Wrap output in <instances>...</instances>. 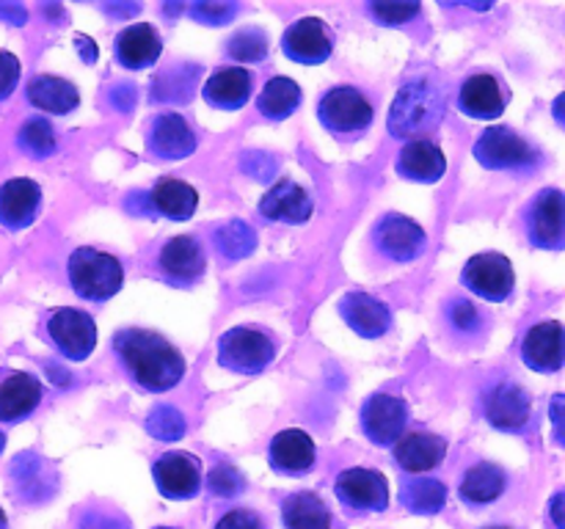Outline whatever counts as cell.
Listing matches in <instances>:
<instances>
[{"label":"cell","instance_id":"1","mask_svg":"<svg viewBox=\"0 0 565 529\" xmlns=\"http://www.w3.org/2000/svg\"><path fill=\"white\" fill-rule=\"evenodd\" d=\"M114 353L119 358L127 378L143 391L163 395L174 389L185 375V358L182 353L163 339L160 334L147 328H125L114 336Z\"/></svg>","mask_w":565,"mask_h":529},{"label":"cell","instance_id":"2","mask_svg":"<svg viewBox=\"0 0 565 529\" xmlns=\"http://www.w3.org/2000/svg\"><path fill=\"white\" fill-rule=\"evenodd\" d=\"M445 116V97L439 88L425 77L406 83L395 97L390 110V132L395 138L417 141L419 136L434 130Z\"/></svg>","mask_w":565,"mask_h":529},{"label":"cell","instance_id":"3","mask_svg":"<svg viewBox=\"0 0 565 529\" xmlns=\"http://www.w3.org/2000/svg\"><path fill=\"white\" fill-rule=\"evenodd\" d=\"M66 273H70V284L83 301L103 303L114 298L125 284V268L119 259L99 248L83 246L75 248L66 262Z\"/></svg>","mask_w":565,"mask_h":529},{"label":"cell","instance_id":"4","mask_svg":"<svg viewBox=\"0 0 565 529\" xmlns=\"http://www.w3.org/2000/svg\"><path fill=\"white\" fill-rule=\"evenodd\" d=\"M276 358V342L257 325H235L218 339V364L235 375H259Z\"/></svg>","mask_w":565,"mask_h":529},{"label":"cell","instance_id":"5","mask_svg":"<svg viewBox=\"0 0 565 529\" xmlns=\"http://www.w3.org/2000/svg\"><path fill=\"white\" fill-rule=\"evenodd\" d=\"M373 251L392 264H408L428 248V235L414 218L403 213H386L375 220L370 231Z\"/></svg>","mask_w":565,"mask_h":529},{"label":"cell","instance_id":"6","mask_svg":"<svg viewBox=\"0 0 565 529\" xmlns=\"http://www.w3.org/2000/svg\"><path fill=\"white\" fill-rule=\"evenodd\" d=\"M318 119L331 136L356 138L373 125V105L359 88L334 86L320 97Z\"/></svg>","mask_w":565,"mask_h":529},{"label":"cell","instance_id":"7","mask_svg":"<svg viewBox=\"0 0 565 529\" xmlns=\"http://www.w3.org/2000/svg\"><path fill=\"white\" fill-rule=\"evenodd\" d=\"M475 160L491 171H530L539 163V152L527 138L511 127H489L472 147Z\"/></svg>","mask_w":565,"mask_h":529},{"label":"cell","instance_id":"8","mask_svg":"<svg viewBox=\"0 0 565 529\" xmlns=\"http://www.w3.org/2000/svg\"><path fill=\"white\" fill-rule=\"evenodd\" d=\"M461 281L469 292L491 303H502L511 298L513 287H516V273L505 253L500 251H483L475 253L461 270Z\"/></svg>","mask_w":565,"mask_h":529},{"label":"cell","instance_id":"9","mask_svg":"<svg viewBox=\"0 0 565 529\" xmlns=\"http://www.w3.org/2000/svg\"><path fill=\"white\" fill-rule=\"evenodd\" d=\"M47 339L70 361H86L97 347V323L81 309H55L47 317Z\"/></svg>","mask_w":565,"mask_h":529},{"label":"cell","instance_id":"10","mask_svg":"<svg viewBox=\"0 0 565 529\" xmlns=\"http://www.w3.org/2000/svg\"><path fill=\"white\" fill-rule=\"evenodd\" d=\"M483 413L491 428L502 433H524L533 422V400L513 380H500L483 395Z\"/></svg>","mask_w":565,"mask_h":529},{"label":"cell","instance_id":"11","mask_svg":"<svg viewBox=\"0 0 565 529\" xmlns=\"http://www.w3.org/2000/svg\"><path fill=\"white\" fill-rule=\"evenodd\" d=\"M408 406L403 397L395 395H373L364 400L359 411V424L367 441L375 446H395L403 439L408 424Z\"/></svg>","mask_w":565,"mask_h":529},{"label":"cell","instance_id":"12","mask_svg":"<svg viewBox=\"0 0 565 529\" xmlns=\"http://www.w3.org/2000/svg\"><path fill=\"white\" fill-rule=\"evenodd\" d=\"M561 187H544L524 209V229L530 242L546 251H561L565 242V213Z\"/></svg>","mask_w":565,"mask_h":529},{"label":"cell","instance_id":"13","mask_svg":"<svg viewBox=\"0 0 565 529\" xmlns=\"http://www.w3.org/2000/svg\"><path fill=\"white\" fill-rule=\"evenodd\" d=\"M334 494L351 512H384L390 507V483L375 468H345Z\"/></svg>","mask_w":565,"mask_h":529},{"label":"cell","instance_id":"14","mask_svg":"<svg viewBox=\"0 0 565 529\" xmlns=\"http://www.w3.org/2000/svg\"><path fill=\"white\" fill-rule=\"evenodd\" d=\"M204 270H207V257H204L202 242L193 235L171 237L160 248L158 273L171 287H193L202 279Z\"/></svg>","mask_w":565,"mask_h":529},{"label":"cell","instance_id":"15","mask_svg":"<svg viewBox=\"0 0 565 529\" xmlns=\"http://www.w3.org/2000/svg\"><path fill=\"white\" fill-rule=\"evenodd\" d=\"M281 50L296 64H323L334 53V33L318 17H303L287 28Z\"/></svg>","mask_w":565,"mask_h":529},{"label":"cell","instance_id":"16","mask_svg":"<svg viewBox=\"0 0 565 529\" xmlns=\"http://www.w3.org/2000/svg\"><path fill=\"white\" fill-rule=\"evenodd\" d=\"M154 483L166 499H193L202 488V466L191 452L171 450L152 466Z\"/></svg>","mask_w":565,"mask_h":529},{"label":"cell","instance_id":"17","mask_svg":"<svg viewBox=\"0 0 565 529\" xmlns=\"http://www.w3.org/2000/svg\"><path fill=\"white\" fill-rule=\"evenodd\" d=\"M147 149L158 160H185L196 149V132L188 125L185 116L169 110V114L154 116L149 125Z\"/></svg>","mask_w":565,"mask_h":529},{"label":"cell","instance_id":"18","mask_svg":"<svg viewBox=\"0 0 565 529\" xmlns=\"http://www.w3.org/2000/svg\"><path fill=\"white\" fill-rule=\"evenodd\" d=\"M340 314L351 325V331H356L364 339H381L395 325L392 309L367 292H348L340 301Z\"/></svg>","mask_w":565,"mask_h":529},{"label":"cell","instance_id":"19","mask_svg":"<svg viewBox=\"0 0 565 529\" xmlns=\"http://www.w3.org/2000/svg\"><path fill=\"white\" fill-rule=\"evenodd\" d=\"M42 209V187L33 180L17 176L0 185V224L11 231L28 229Z\"/></svg>","mask_w":565,"mask_h":529},{"label":"cell","instance_id":"20","mask_svg":"<svg viewBox=\"0 0 565 529\" xmlns=\"http://www.w3.org/2000/svg\"><path fill=\"white\" fill-rule=\"evenodd\" d=\"M268 457L274 472L290 474V477H301V474L312 472L318 450H315L312 435L303 433V430L298 428H287L274 435Z\"/></svg>","mask_w":565,"mask_h":529},{"label":"cell","instance_id":"21","mask_svg":"<svg viewBox=\"0 0 565 529\" xmlns=\"http://www.w3.org/2000/svg\"><path fill=\"white\" fill-rule=\"evenodd\" d=\"M522 361L533 373H561L563 367V325L557 320L539 323L524 334L522 339Z\"/></svg>","mask_w":565,"mask_h":529},{"label":"cell","instance_id":"22","mask_svg":"<svg viewBox=\"0 0 565 529\" xmlns=\"http://www.w3.org/2000/svg\"><path fill=\"white\" fill-rule=\"evenodd\" d=\"M259 215L276 224H307L312 215V198L307 187L292 180H279L263 198H259Z\"/></svg>","mask_w":565,"mask_h":529},{"label":"cell","instance_id":"23","mask_svg":"<svg viewBox=\"0 0 565 529\" xmlns=\"http://www.w3.org/2000/svg\"><path fill=\"white\" fill-rule=\"evenodd\" d=\"M508 105V91L494 75L478 72L469 80H463L458 91V108L472 119H500Z\"/></svg>","mask_w":565,"mask_h":529},{"label":"cell","instance_id":"24","mask_svg":"<svg viewBox=\"0 0 565 529\" xmlns=\"http://www.w3.org/2000/svg\"><path fill=\"white\" fill-rule=\"evenodd\" d=\"M395 171L403 180L423 182V185H434L445 176L447 160L441 154V149L436 147L430 138H417V141H408L406 147L397 154Z\"/></svg>","mask_w":565,"mask_h":529},{"label":"cell","instance_id":"25","mask_svg":"<svg viewBox=\"0 0 565 529\" xmlns=\"http://www.w3.org/2000/svg\"><path fill=\"white\" fill-rule=\"evenodd\" d=\"M114 53L125 69H147V66H154V61L160 58L163 42H160L158 31L152 25L136 22V25H127L125 31H119Z\"/></svg>","mask_w":565,"mask_h":529},{"label":"cell","instance_id":"26","mask_svg":"<svg viewBox=\"0 0 565 529\" xmlns=\"http://www.w3.org/2000/svg\"><path fill=\"white\" fill-rule=\"evenodd\" d=\"M42 402V384L36 375L9 373L0 378V422H22Z\"/></svg>","mask_w":565,"mask_h":529},{"label":"cell","instance_id":"27","mask_svg":"<svg viewBox=\"0 0 565 529\" xmlns=\"http://www.w3.org/2000/svg\"><path fill=\"white\" fill-rule=\"evenodd\" d=\"M204 102L218 110H241L252 97V72L243 66H226L213 72L202 88Z\"/></svg>","mask_w":565,"mask_h":529},{"label":"cell","instance_id":"28","mask_svg":"<svg viewBox=\"0 0 565 529\" xmlns=\"http://www.w3.org/2000/svg\"><path fill=\"white\" fill-rule=\"evenodd\" d=\"M447 455V441L434 433H406L395 444V461L403 472L423 474L439 466Z\"/></svg>","mask_w":565,"mask_h":529},{"label":"cell","instance_id":"29","mask_svg":"<svg viewBox=\"0 0 565 529\" xmlns=\"http://www.w3.org/2000/svg\"><path fill=\"white\" fill-rule=\"evenodd\" d=\"M28 102L44 114L66 116L81 105V91L58 75H36L28 83Z\"/></svg>","mask_w":565,"mask_h":529},{"label":"cell","instance_id":"30","mask_svg":"<svg viewBox=\"0 0 565 529\" xmlns=\"http://www.w3.org/2000/svg\"><path fill=\"white\" fill-rule=\"evenodd\" d=\"M147 196L152 213L169 220H191V215L199 207V193L188 182L174 180V176H163V180L154 182Z\"/></svg>","mask_w":565,"mask_h":529},{"label":"cell","instance_id":"31","mask_svg":"<svg viewBox=\"0 0 565 529\" xmlns=\"http://www.w3.org/2000/svg\"><path fill=\"white\" fill-rule=\"evenodd\" d=\"M508 488V474L505 468H500L497 463H475L472 468H467V474L461 477L458 485V496H461L467 505H491V501L500 499Z\"/></svg>","mask_w":565,"mask_h":529},{"label":"cell","instance_id":"32","mask_svg":"<svg viewBox=\"0 0 565 529\" xmlns=\"http://www.w3.org/2000/svg\"><path fill=\"white\" fill-rule=\"evenodd\" d=\"M287 529H331V510L312 490H296L281 501Z\"/></svg>","mask_w":565,"mask_h":529},{"label":"cell","instance_id":"33","mask_svg":"<svg viewBox=\"0 0 565 529\" xmlns=\"http://www.w3.org/2000/svg\"><path fill=\"white\" fill-rule=\"evenodd\" d=\"M301 105V86L292 77H270L257 97V110L270 121H281L292 116Z\"/></svg>","mask_w":565,"mask_h":529},{"label":"cell","instance_id":"34","mask_svg":"<svg viewBox=\"0 0 565 529\" xmlns=\"http://www.w3.org/2000/svg\"><path fill=\"white\" fill-rule=\"evenodd\" d=\"M447 501V485L441 479L434 477H417L408 479L401 488V505L408 512H417V516H434L445 507Z\"/></svg>","mask_w":565,"mask_h":529},{"label":"cell","instance_id":"35","mask_svg":"<svg viewBox=\"0 0 565 529\" xmlns=\"http://www.w3.org/2000/svg\"><path fill=\"white\" fill-rule=\"evenodd\" d=\"M213 242L215 248H218L221 257L235 262V259L254 253V248H257V231H254L246 220L235 218L226 220V224H221L218 229L213 231Z\"/></svg>","mask_w":565,"mask_h":529},{"label":"cell","instance_id":"36","mask_svg":"<svg viewBox=\"0 0 565 529\" xmlns=\"http://www.w3.org/2000/svg\"><path fill=\"white\" fill-rule=\"evenodd\" d=\"M196 75L199 66H171L169 72H163V75L154 80L152 97L158 99V102H188V99L193 97V80H196Z\"/></svg>","mask_w":565,"mask_h":529},{"label":"cell","instance_id":"37","mask_svg":"<svg viewBox=\"0 0 565 529\" xmlns=\"http://www.w3.org/2000/svg\"><path fill=\"white\" fill-rule=\"evenodd\" d=\"M17 147L28 154V158H50L58 147V138H55V127L50 125L42 116H31L25 125L17 132Z\"/></svg>","mask_w":565,"mask_h":529},{"label":"cell","instance_id":"38","mask_svg":"<svg viewBox=\"0 0 565 529\" xmlns=\"http://www.w3.org/2000/svg\"><path fill=\"white\" fill-rule=\"evenodd\" d=\"M445 323L458 339H475V336L486 331V314L472 301L456 298V301L447 303Z\"/></svg>","mask_w":565,"mask_h":529},{"label":"cell","instance_id":"39","mask_svg":"<svg viewBox=\"0 0 565 529\" xmlns=\"http://www.w3.org/2000/svg\"><path fill=\"white\" fill-rule=\"evenodd\" d=\"M188 422L174 406H154L147 417V433L158 441H180L185 435Z\"/></svg>","mask_w":565,"mask_h":529},{"label":"cell","instance_id":"40","mask_svg":"<svg viewBox=\"0 0 565 529\" xmlns=\"http://www.w3.org/2000/svg\"><path fill=\"white\" fill-rule=\"evenodd\" d=\"M226 55L241 64H257L268 55V39L257 28H246V31H237L235 36L226 44Z\"/></svg>","mask_w":565,"mask_h":529},{"label":"cell","instance_id":"41","mask_svg":"<svg viewBox=\"0 0 565 529\" xmlns=\"http://www.w3.org/2000/svg\"><path fill=\"white\" fill-rule=\"evenodd\" d=\"M207 488L221 499H232V496H241L246 490V477L241 474V468H235V463H215L210 468Z\"/></svg>","mask_w":565,"mask_h":529},{"label":"cell","instance_id":"42","mask_svg":"<svg viewBox=\"0 0 565 529\" xmlns=\"http://www.w3.org/2000/svg\"><path fill=\"white\" fill-rule=\"evenodd\" d=\"M367 14L381 25H406L419 14V3H386V0H373L367 3Z\"/></svg>","mask_w":565,"mask_h":529},{"label":"cell","instance_id":"43","mask_svg":"<svg viewBox=\"0 0 565 529\" xmlns=\"http://www.w3.org/2000/svg\"><path fill=\"white\" fill-rule=\"evenodd\" d=\"M235 3H221V0H202V3L188 6V14L202 25H226L232 17H237Z\"/></svg>","mask_w":565,"mask_h":529},{"label":"cell","instance_id":"44","mask_svg":"<svg viewBox=\"0 0 565 529\" xmlns=\"http://www.w3.org/2000/svg\"><path fill=\"white\" fill-rule=\"evenodd\" d=\"M77 529H130V521L114 507H88L77 521Z\"/></svg>","mask_w":565,"mask_h":529},{"label":"cell","instance_id":"45","mask_svg":"<svg viewBox=\"0 0 565 529\" xmlns=\"http://www.w3.org/2000/svg\"><path fill=\"white\" fill-rule=\"evenodd\" d=\"M20 75H22V66L20 61H17V55L0 50V102L14 94L17 83H20Z\"/></svg>","mask_w":565,"mask_h":529},{"label":"cell","instance_id":"46","mask_svg":"<svg viewBox=\"0 0 565 529\" xmlns=\"http://www.w3.org/2000/svg\"><path fill=\"white\" fill-rule=\"evenodd\" d=\"M215 529H268V527H265V518L259 516V512L237 507V510L224 512V516L218 518V523H215Z\"/></svg>","mask_w":565,"mask_h":529},{"label":"cell","instance_id":"47","mask_svg":"<svg viewBox=\"0 0 565 529\" xmlns=\"http://www.w3.org/2000/svg\"><path fill=\"white\" fill-rule=\"evenodd\" d=\"M243 171L252 174L254 180H270L276 171V160L268 152H246L243 158Z\"/></svg>","mask_w":565,"mask_h":529},{"label":"cell","instance_id":"48","mask_svg":"<svg viewBox=\"0 0 565 529\" xmlns=\"http://www.w3.org/2000/svg\"><path fill=\"white\" fill-rule=\"evenodd\" d=\"M110 105H114L116 110H132V105H136V88L114 86L110 88Z\"/></svg>","mask_w":565,"mask_h":529},{"label":"cell","instance_id":"49","mask_svg":"<svg viewBox=\"0 0 565 529\" xmlns=\"http://www.w3.org/2000/svg\"><path fill=\"white\" fill-rule=\"evenodd\" d=\"M0 20L11 22V25H25L28 11L20 3H0Z\"/></svg>","mask_w":565,"mask_h":529},{"label":"cell","instance_id":"50","mask_svg":"<svg viewBox=\"0 0 565 529\" xmlns=\"http://www.w3.org/2000/svg\"><path fill=\"white\" fill-rule=\"evenodd\" d=\"M75 44H77V53L83 55V61H86V64H94V61H97V44H94L92 39L75 36Z\"/></svg>","mask_w":565,"mask_h":529},{"label":"cell","instance_id":"51","mask_svg":"<svg viewBox=\"0 0 565 529\" xmlns=\"http://www.w3.org/2000/svg\"><path fill=\"white\" fill-rule=\"evenodd\" d=\"M550 516H552V521H555L557 529L565 527V523H563V494H561V490H557V494L552 496V501H550Z\"/></svg>","mask_w":565,"mask_h":529},{"label":"cell","instance_id":"52","mask_svg":"<svg viewBox=\"0 0 565 529\" xmlns=\"http://www.w3.org/2000/svg\"><path fill=\"white\" fill-rule=\"evenodd\" d=\"M105 11H110V14H119V17H132L141 11V6L132 3V6H105Z\"/></svg>","mask_w":565,"mask_h":529},{"label":"cell","instance_id":"53","mask_svg":"<svg viewBox=\"0 0 565 529\" xmlns=\"http://www.w3.org/2000/svg\"><path fill=\"white\" fill-rule=\"evenodd\" d=\"M3 446H6V435H3V430H0V452H3Z\"/></svg>","mask_w":565,"mask_h":529},{"label":"cell","instance_id":"54","mask_svg":"<svg viewBox=\"0 0 565 529\" xmlns=\"http://www.w3.org/2000/svg\"><path fill=\"white\" fill-rule=\"evenodd\" d=\"M486 529H511V527H486Z\"/></svg>","mask_w":565,"mask_h":529},{"label":"cell","instance_id":"55","mask_svg":"<svg viewBox=\"0 0 565 529\" xmlns=\"http://www.w3.org/2000/svg\"><path fill=\"white\" fill-rule=\"evenodd\" d=\"M154 529H174V527H154Z\"/></svg>","mask_w":565,"mask_h":529}]
</instances>
